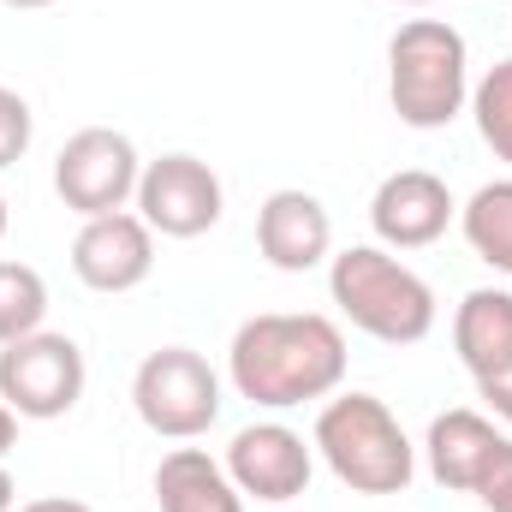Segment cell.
Masks as SVG:
<instances>
[{"mask_svg": "<svg viewBox=\"0 0 512 512\" xmlns=\"http://www.w3.org/2000/svg\"><path fill=\"white\" fill-rule=\"evenodd\" d=\"M501 441H507V435L495 429L489 411L453 405V411H441V417L429 423V435H423L429 477H435L441 489H453V495H477V483H483L489 459L501 453Z\"/></svg>", "mask_w": 512, "mask_h": 512, "instance_id": "4fadbf2b", "label": "cell"}, {"mask_svg": "<svg viewBox=\"0 0 512 512\" xmlns=\"http://www.w3.org/2000/svg\"><path fill=\"white\" fill-rule=\"evenodd\" d=\"M256 251L268 268L280 274H310L334 256V221L322 209V197L298 191V185H280L262 197L256 209Z\"/></svg>", "mask_w": 512, "mask_h": 512, "instance_id": "7c38bea8", "label": "cell"}, {"mask_svg": "<svg viewBox=\"0 0 512 512\" xmlns=\"http://www.w3.org/2000/svg\"><path fill=\"white\" fill-rule=\"evenodd\" d=\"M72 274L102 292V298H120L137 292L149 274H155V233L137 209H114V215H96L78 227L72 239Z\"/></svg>", "mask_w": 512, "mask_h": 512, "instance_id": "30bf717a", "label": "cell"}, {"mask_svg": "<svg viewBox=\"0 0 512 512\" xmlns=\"http://www.w3.org/2000/svg\"><path fill=\"white\" fill-rule=\"evenodd\" d=\"M12 447H18V411L0 399V465H6V453H12Z\"/></svg>", "mask_w": 512, "mask_h": 512, "instance_id": "603a6c76", "label": "cell"}, {"mask_svg": "<svg viewBox=\"0 0 512 512\" xmlns=\"http://www.w3.org/2000/svg\"><path fill=\"white\" fill-rule=\"evenodd\" d=\"M387 102L411 131H441L471 108V48L447 18H405L393 30Z\"/></svg>", "mask_w": 512, "mask_h": 512, "instance_id": "277c9868", "label": "cell"}, {"mask_svg": "<svg viewBox=\"0 0 512 512\" xmlns=\"http://www.w3.org/2000/svg\"><path fill=\"white\" fill-rule=\"evenodd\" d=\"M477 501L489 512H512V435L501 441V453L489 459V471H483V483H477Z\"/></svg>", "mask_w": 512, "mask_h": 512, "instance_id": "ffe728a7", "label": "cell"}, {"mask_svg": "<svg viewBox=\"0 0 512 512\" xmlns=\"http://www.w3.org/2000/svg\"><path fill=\"white\" fill-rule=\"evenodd\" d=\"M328 298L358 334L382 346H423L441 316L435 286L387 245H346L328 256Z\"/></svg>", "mask_w": 512, "mask_h": 512, "instance_id": "7a4b0ae2", "label": "cell"}, {"mask_svg": "<svg viewBox=\"0 0 512 512\" xmlns=\"http://www.w3.org/2000/svg\"><path fill=\"white\" fill-rule=\"evenodd\" d=\"M393 6H435V0H393Z\"/></svg>", "mask_w": 512, "mask_h": 512, "instance_id": "4316f807", "label": "cell"}, {"mask_svg": "<svg viewBox=\"0 0 512 512\" xmlns=\"http://www.w3.org/2000/svg\"><path fill=\"white\" fill-rule=\"evenodd\" d=\"M30 137H36V114H30V102H24L12 84H0V173L24 161Z\"/></svg>", "mask_w": 512, "mask_h": 512, "instance_id": "d6986e66", "label": "cell"}, {"mask_svg": "<svg viewBox=\"0 0 512 512\" xmlns=\"http://www.w3.org/2000/svg\"><path fill=\"white\" fill-rule=\"evenodd\" d=\"M155 507L161 512H245V495L233 489L227 465L203 447H173L155 465Z\"/></svg>", "mask_w": 512, "mask_h": 512, "instance_id": "9a60e30c", "label": "cell"}, {"mask_svg": "<svg viewBox=\"0 0 512 512\" xmlns=\"http://www.w3.org/2000/svg\"><path fill=\"white\" fill-rule=\"evenodd\" d=\"M453 221H459V203H453L447 179L429 173V167L387 173L376 185V197H370V227H376V245H387V251H423Z\"/></svg>", "mask_w": 512, "mask_h": 512, "instance_id": "8fae6325", "label": "cell"}, {"mask_svg": "<svg viewBox=\"0 0 512 512\" xmlns=\"http://www.w3.org/2000/svg\"><path fill=\"white\" fill-rule=\"evenodd\" d=\"M0 6H12V12H42V6H54V0H0Z\"/></svg>", "mask_w": 512, "mask_h": 512, "instance_id": "d4e9b609", "label": "cell"}, {"mask_svg": "<svg viewBox=\"0 0 512 512\" xmlns=\"http://www.w3.org/2000/svg\"><path fill=\"white\" fill-rule=\"evenodd\" d=\"M453 352L471 370V382L512 370V292L507 286H477L453 310Z\"/></svg>", "mask_w": 512, "mask_h": 512, "instance_id": "5bb4252c", "label": "cell"}, {"mask_svg": "<svg viewBox=\"0 0 512 512\" xmlns=\"http://www.w3.org/2000/svg\"><path fill=\"white\" fill-rule=\"evenodd\" d=\"M227 477L233 489L256 501V507H286L310 489L316 477V447L292 429V423H245L233 441H227Z\"/></svg>", "mask_w": 512, "mask_h": 512, "instance_id": "9c48e42d", "label": "cell"}, {"mask_svg": "<svg viewBox=\"0 0 512 512\" xmlns=\"http://www.w3.org/2000/svg\"><path fill=\"white\" fill-rule=\"evenodd\" d=\"M12 512H96V507H84L72 495H42V501H24V507H12Z\"/></svg>", "mask_w": 512, "mask_h": 512, "instance_id": "7402d4cb", "label": "cell"}, {"mask_svg": "<svg viewBox=\"0 0 512 512\" xmlns=\"http://www.w3.org/2000/svg\"><path fill=\"white\" fill-rule=\"evenodd\" d=\"M6 221H12V215H6V197H0V239H6Z\"/></svg>", "mask_w": 512, "mask_h": 512, "instance_id": "484cf974", "label": "cell"}, {"mask_svg": "<svg viewBox=\"0 0 512 512\" xmlns=\"http://www.w3.org/2000/svg\"><path fill=\"white\" fill-rule=\"evenodd\" d=\"M18 507V483H12V471L0 465V512H12Z\"/></svg>", "mask_w": 512, "mask_h": 512, "instance_id": "cb8c5ba5", "label": "cell"}, {"mask_svg": "<svg viewBox=\"0 0 512 512\" xmlns=\"http://www.w3.org/2000/svg\"><path fill=\"white\" fill-rule=\"evenodd\" d=\"M459 233L489 268L512 274V173L471 191V203L459 209Z\"/></svg>", "mask_w": 512, "mask_h": 512, "instance_id": "2e32d148", "label": "cell"}, {"mask_svg": "<svg viewBox=\"0 0 512 512\" xmlns=\"http://www.w3.org/2000/svg\"><path fill=\"white\" fill-rule=\"evenodd\" d=\"M90 382V364H84V346L72 334H24L12 346H0V399L24 417V423H54L66 417Z\"/></svg>", "mask_w": 512, "mask_h": 512, "instance_id": "8992f818", "label": "cell"}, {"mask_svg": "<svg viewBox=\"0 0 512 512\" xmlns=\"http://www.w3.org/2000/svg\"><path fill=\"white\" fill-rule=\"evenodd\" d=\"M477 399H483L501 423H512V370H501V376H483V382H477Z\"/></svg>", "mask_w": 512, "mask_h": 512, "instance_id": "44dd1931", "label": "cell"}, {"mask_svg": "<svg viewBox=\"0 0 512 512\" xmlns=\"http://www.w3.org/2000/svg\"><path fill=\"white\" fill-rule=\"evenodd\" d=\"M131 411L161 441H197L221 417V376L191 346H161L131 376Z\"/></svg>", "mask_w": 512, "mask_h": 512, "instance_id": "5b68a950", "label": "cell"}, {"mask_svg": "<svg viewBox=\"0 0 512 512\" xmlns=\"http://www.w3.org/2000/svg\"><path fill=\"white\" fill-rule=\"evenodd\" d=\"M310 447L364 501L405 495L411 477H417V447L399 429V417L387 411V399H376V393H334V399H322Z\"/></svg>", "mask_w": 512, "mask_h": 512, "instance_id": "3957f363", "label": "cell"}, {"mask_svg": "<svg viewBox=\"0 0 512 512\" xmlns=\"http://www.w3.org/2000/svg\"><path fill=\"white\" fill-rule=\"evenodd\" d=\"M42 322H48V280L30 262L0 256V346L36 334Z\"/></svg>", "mask_w": 512, "mask_h": 512, "instance_id": "e0dca14e", "label": "cell"}, {"mask_svg": "<svg viewBox=\"0 0 512 512\" xmlns=\"http://www.w3.org/2000/svg\"><path fill=\"white\" fill-rule=\"evenodd\" d=\"M471 120H477V137L495 149V161L512 167V54L495 60V66L471 84Z\"/></svg>", "mask_w": 512, "mask_h": 512, "instance_id": "ac0fdd59", "label": "cell"}, {"mask_svg": "<svg viewBox=\"0 0 512 512\" xmlns=\"http://www.w3.org/2000/svg\"><path fill=\"white\" fill-rule=\"evenodd\" d=\"M346 334L322 310H262L239 322L227 346V382L262 411H292L310 399H334L346 382Z\"/></svg>", "mask_w": 512, "mask_h": 512, "instance_id": "6da1fadb", "label": "cell"}, {"mask_svg": "<svg viewBox=\"0 0 512 512\" xmlns=\"http://www.w3.org/2000/svg\"><path fill=\"white\" fill-rule=\"evenodd\" d=\"M131 209L149 221V233L161 239H203L209 227H221L227 215V191H221V173L203 161V155H155L143 161V179H137V197Z\"/></svg>", "mask_w": 512, "mask_h": 512, "instance_id": "ba28073f", "label": "cell"}, {"mask_svg": "<svg viewBox=\"0 0 512 512\" xmlns=\"http://www.w3.org/2000/svg\"><path fill=\"white\" fill-rule=\"evenodd\" d=\"M137 179H143V155L126 131L114 126H84L72 131L54 155V191L72 215L96 221V215H114L137 197Z\"/></svg>", "mask_w": 512, "mask_h": 512, "instance_id": "52a82bcc", "label": "cell"}]
</instances>
